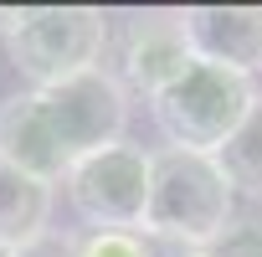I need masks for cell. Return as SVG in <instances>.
I'll list each match as a JSON object with an SVG mask.
<instances>
[{"label":"cell","instance_id":"cell-1","mask_svg":"<svg viewBox=\"0 0 262 257\" xmlns=\"http://www.w3.org/2000/svg\"><path fill=\"white\" fill-rule=\"evenodd\" d=\"M231 221H236V190L226 185L216 155H190V149L149 155V201L139 221L149 237L206 252Z\"/></svg>","mask_w":262,"mask_h":257},{"label":"cell","instance_id":"cell-2","mask_svg":"<svg viewBox=\"0 0 262 257\" xmlns=\"http://www.w3.org/2000/svg\"><path fill=\"white\" fill-rule=\"evenodd\" d=\"M0 31H6L11 67L31 77V88H52L88 67H103V47H108V16L77 6L11 11L0 16Z\"/></svg>","mask_w":262,"mask_h":257},{"label":"cell","instance_id":"cell-3","mask_svg":"<svg viewBox=\"0 0 262 257\" xmlns=\"http://www.w3.org/2000/svg\"><path fill=\"white\" fill-rule=\"evenodd\" d=\"M257 88L242 72L211 67V62H190L165 93L149 98L160 134L170 139V149H190V155H216L236 123L247 118Z\"/></svg>","mask_w":262,"mask_h":257},{"label":"cell","instance_id":"cell-4","mask_svg":"<svg viewBox=\"0 0 262 257\" xmlns=\"http://www.w3.org/2000/svg\"><path fill=\"white\" fill-rule=\"evenodd\" d=\"M36 93V113L47 123V134L57 144V155L67 160V170L82 155H98L108 144L123 139V123H128V88L118 82V72L108 67H88L67 82L52 88H31Z\"/></svg>","mask_w":262,"mask_h":257},{"label":"cell","instance_id":"cell-5","mask_svg":"<svg viewBox=\"0 0 262 257\" xmlns=\"http://www.w3.org/2000/svg\"><path fill=\"white\" fill-rule=\"evenodd\" d=\"M67 201L72 211L98 226V231H134L144 221V201H149V155L134 144H108L98 155H82L67 175Z\"/></svg>","mask_w":262,"mask_h":257},{"label":"cell","instance_id":"cell-6","mask_svg":"<svg viewBox=\"0 0 262 257\" xmlns=\"http://www.w3.org/2000/svg\"><path fill=\"white\" fill-rule=\"evenodd\" d=\"M195 57H190V41H185V31H180V11L175 16H165V11H155V16H134L123 26V47H118V82L128 88V93H144V98H155V93H165L185 67H190Z\"/></svg>","mask_w":262,"mask_h":257},{"label":"cell","instance_id":"cell-7","mask_svg":"<svg viewBox=\"0 0 262 257\" xmlns=\"http://www.w3.org/2000/svg\"><path fill=\"white\" fill-rule=\"evenodd\" d=\"M180 31L195 62L252 77L262 67V6H190L180 11Z\"/></svg>","mask_w":262,"mask_h":257},{"label":"cell","instance_id":"cell-8","mask_svg":"<svg viewBox=\"0 0 262 257\" xmlns=\"http://www.w3.org/2000/svg\"><path fill=\"white\" fill-rule=\"evenodd\" d=\"M0 160L47 180V185H57L67 175V160L57 155L47 123L36 113V93H16V98L0 103Z\"/></svg>","mask_w":262,"mask_h":257},{"label":"cell","instance_id":"cell-9","mask_svg":"<svg viewBox=\"0 0 262 257\" xmlns=\"http://www.w3.org/2000/svg\"><path fill=\"white\" fill-rule=\"evenodd\" d=\"M52 206H57V185L0 160V247L16 252L41 231H52Z\"/></svg>","mask_w":262,"mask_h":257},{"label":"cell","instance_id":"cell-10","mask_svg":"<svg viewBox=\"0 0 262 257\" xmlns=\"http://www.w3.org/2000/svg\"><path fill=\"white\" fill-rule=\"evenodd\" d=\"M216 165H221V175H226L231 190L262 196V93L252 98L247 118L236 123V134L216 149Z\"/></svg>","mask_w":262,"mask_h":257},{"label":"cell","instance_id":"cell-11","mask_svg":"<svg viewBox=\"0 0 262 257\" xmlns=\"http://www.w3.org/2000/svg\"><path fill=\"white\" fill-rule=\"evenodd\" d=\"M77 257H155L139 231H88L77 237Z\"/></svg>","mask_w":262,"mask_h":257},{"label":"cell","instance_id":"cell-12","mask_svg":"<svg viewBox=\"0 0 262 257\" xmlns=\"http://www.w3.org/2000/svg\"><path fill=\"white\" fill-rule=\"evenodd\" d=\"M206 257H262V221H231L206 247Z\"/></svg>","mask_w":262,"mask_h":257},{"label":"cell","instance_id":"cell-13","mask_svg":"<svg viewBox=\"0 0 262 257\" xmlns=\"http://www.w3.org/2000/svg\"><path fill=\"white\" fill-rule=\"evenodd\" d=\"M16 257H77V237H62V231H41L36 242L16 247Z\"/></svg>","mask_w":262,"mask_h":257},{"label":"cell","instance_id":"cell-14","mask_svg":"<svg viewBox=\"0 0 262 257\" xmlns=\"http://www.w3.org/2000/svg\"><path fill=\"white\" fill-rule=\"evenodd\" d=\"M175 257H206V252H195V247H175Z\"/></svg>","mask_w":262,"mask_h":257},{"label":"cell","instance_id":"cell-15","mask_svg":"<svg viewBox=\"0 0 262 257\" xmlns=\"http://www.w3.org/2000/svg\"><path fill=\"white\" fill-rule=\"evenodd\" d=\"M0 257H16V252H11V247H0Z\"/></svg>","mask_w":262,"mask_h":257}]
</instances>
